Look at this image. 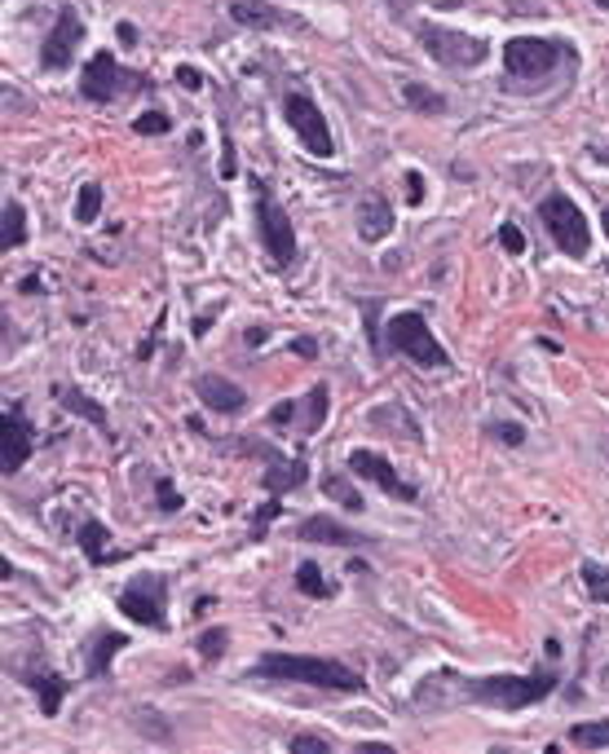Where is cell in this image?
I'll return each mask as SVG.
<instances>
[{
	"label": "cell",
	"instance_id": "cell-12",
	"mask_svg": "<svg viewBox=\"0 0 609 754\" xmlns=\"http://www.w3.org/2000/svg\"><path fill=\"white\" fill-rule=\"evenodd\" d=\"M80 40H85L80 14H76L72 5H62V10H58V27L49 31V40H45V49H40V66H45V72H62V66H72Z\"/></svg>",
	"mask_w": 609,
	"mask_h": 754
},
{
	"label": "cell",
	"instance_id": "cell-43",
	"mask_svg": "<svg viewBox=\"0 0 609 754\" xmlns=\"http://www.w3.org/2000/svg\"><path fill=\"white\" fill-rule=\"evenodd\" d=\"M265 340V327H248V345H261Z\"/></svg>",
	"mask_w": 609,
	"mask_h": 754
},
{
	"label": "cell",
	"instance_id": "cell-9",
	"mask_svg": "<svg viewBox=\"0 0 609 754\" xmlns=\"http://www.w3.org/2000/svg\"><path fill=\"white\" fill-rule=\"evenodd\" d=\"M283 115H288V124H292V132L305 142V151L309 155H318V159H331L335 155V142H331V128H327V119H322V111L305 98V93H288L283 98Z\"/></svg>",
	"mask_w": 609,
	"mask_h": 754
},
{
	"label": "cell",
	"instance_id": "cell-32",
	"mask_svg": "<svg viewBox=\"0 0 609 754\" xmlns=\"http://www.w3.org/2000/svg\"><path fill=\"white\" fill-rule=\"evenodd\" d=\"M583 583H587L592 600L609 604V570H600V565H583Z\"/></svg>",
	"mask_w": 609,
	"mask_h": 754
},
{
	"label": "cell",
	"instance_id": "cell-31",
	"mask_svg": "<svg viewBox=\"0 0 609 754\" xmlns=\"http://www.w3.org/2000/svg\"><path fill=\"white\" fill-rule=\"evenodd\" d=\"M279 516H283V503H279V495H269V503H261V508H256V521H252V534H248V538H252V542H261L265 525H275Z\"/></svg>",
	"mask_w": 609,
	"mask_h": 754
},
{
	"label": "cell",
	"instance_id": "cell-40",
	"mask_svg": "<svg viewBox=\"0 0 609 754\" xmlns=\"http://www.w3.org/2000/svg\"><path fill=\"white\" fill-rule=\"evenodd\" d=\"M292 354L296 358H318V345H314L309 335H301V340H292Z\"/></svg>",
	"mask_w": 609,
	"mask_h": 754
},
{
	"label": "cell",
	"instance_id": "cell-33",
	"mask_svg": "<svg viewBox=\"0 0 609 754\" xmlns=\"http://www.w3.org/2000/svg\"><path fill=\"white\" fill-rule=\"evenodd\" d=\"M132 128H138L142 137H160V132H168V128H173V119H168L164 111H147V115L132 119Z\"/></svg>",
	"mask_w": 609,
	"mask_h": 754
},
{
	"label": "cell",
	"instance_id": "cell-18",
	"mask_svg": "<svg viewBox=\"0 0 609 754\" xmlns=\"http://www.w3.org/2000/svg\"><path fill=\"white\" fill-rule=\"evenodd\" d=\"M230 18L239 27H256V31H275V27H292L279 10H269V5H256V0H234L230 5Z\"/></svg>",
	"mask_w": 609,
	"mask_h": 754
},
{
	"label": "cell",
	"instance_id": "cell-37",
	"mask_svg": "<svg viewBox=\"0 0 609 754\" xmlns=\"http://www.w3.org/2000/svg\"><path fill=\"white\" fill-rule=\"evenodd\" d=\"M292 420H296V401H279L275 410H269V424H275V429H283Z\"/></svg>",
	"mask_w": 609,
	"mask_h": 754
},
{
	"label": "cell",
	"instance_id": "cell-15",
	"mask_svg": "<svg viewBox=\"0 0 609 754\" xmlns=\"http://www.w3.org/2000/svg\"><path fill=\"white\" fill-rule=\"evenodd\" d=\"M194 393H199V401H208L217 416H234V410H243V388L239 384H230L226 375H199L194 380Z\"/></svg>",
	"mask_w": 609,
	"mask_h": 754
},
{
	"label": "cell",
	"instance_id": "cell-19",
	"mask_svg": "<svg viewBox=\"0 0 609 754\" xmlns=\"http://www.w3.org/2000/svg\"><path fill=\"white\" fill-rule=\"evenodd\" d=\"M53 397L72 410V416H80V420H89V424H98V429H106V410L98 406V401H89L80 388H72V384H58L53 388Z\"/></svg>",
	"mask_w": 609,
	"mask_h": 754
},
{
	"label": "cell",
	"instance_id": "cell-26",
	"mask_svg": "<svg viewBox=\"0 0 609 754\" xmlns=\"http://www.w3.org/2000/svg\"><path fill=\"white\" fill-rule=\"evenodd\" d=\"M322 495H327V499H335V503H345L350 512H363V508H367V503H363V495H358V490L345 482V476H327V482H322Z\"/></svg>",
	"mask_w": 609,
	"mask_h": 754
},
{
	"label": "cell",
	"instance_id": "cell-10",
	"mask_svg": "<svg viewBox=\"0 0 609 754\" xmlns=\"http://www.w3.org/2000/svg\"><path fill=\"white\" fill-rule=\"evenodd\" d=\"M557 62H561V44H557V40L517 36V40H508V44H504V66H508V76H517V80L548 76Z\"/></svg>",
	"mask_w": 609,
	"mask_h": 754
},
{
	"label": "cell",
	"instance_id": "cell-23",
	"mask_svg": "<svg viewBox=\"0 0 609 754\" xmlns=\"http://www.w3.org/2000/svg\"><path fill=\"white\" fill-rule=\"evenodd\" d=\"M27 243V213H23V203H5V234H0V247L5 252H14V247H23Z\"/></svg>",
	"mask_w": 609,
	"mask_h": 754
},
{
	"label": "cell",
	"instance_id": "cell-24",
	"mask_svg": "<svg viewBox=\"0 0 609 754\" xmlns=\"http://www.w3.org/2000/svg\"><path fill=\"white\" fill-rule=\"evenodd\" d=\"M570 741L583 745V750H605L609 745V719H587V724H574L570 728Z\"/></svg>",
	"mask_w": 609,
	"mask_h": 754
},
{
	"label": "cell",
	"instance_id": "cell-35",
	"mask_svg": "<svg viewBox=\"0 0 609 754\" xmlns=\"http://www.w3.org/2000/svg\"><path fill=\"white\" fill-rule=\"evenodd\" d=\"M486 433H495L504 446H521V442H525V429H521V424H504V420L486 424Z\"/></svg>",
	"mask_w": 609,
	"mask_h": 754
},
{
	"label": "cell",
	"instance_id": "cell-7",
	"mask_svg": "<svg viewBox=\"0 0 609 754\" xmlns=\"http://www.w3.org/2000/svg\"><path fill=\"white\" fill-rule=\"evenodd\" d=\"M164 604H168V583H164L160 574L132 578V583L124 587V596H119V609H124L138 627H151V631H164V627H168Z\"/></svg>",
	"mask_w": 609,
	"mask_h": 754
},
{
	"label": "cell",
	"instance_id": "cell-27",
	"mask_svg": "<svg viewBox=\"0 0 609 754\" xmlns=\"http://www.w3.org/2000/svg\"><path fill=\"white\" fill-rule=\"evenodd\" d=\"M296 587H301L305 596H314V600H327V596H331V587L322 583V570H318L314 561H305V565L296 570Z\"/></svg>",
	"mask_w": 609,
	"mask_h": 754
},
{
	"label": "cell",
	"instance_id": "cell-8",
	"mask_svg": "<svg viewBox=\"0 0 609 754\" xmlns=\"http://www.w3.org/2000/svg\"><path fill=\"white\" fill-rule=\"evenodd\" d=\"M416 36L429 49V57L442 62V66H478V62H486V40H478V36L446 31V27H433V23H424Z\"/></svg>",
	"mask_w": 609,
	"mask_h": 754
},
{
	"label": "cell",
	"instance_id": "cell-16",
	"mask_svg": "<svg viewBox=\"0 0 609 754\" xmlns=\"http://www.w3.org/2000/svg\"><path fill=\"white\" fill-rule=\"evenodd\" d=\"M301 542H331V547H354V542H367L363 534H354V529H345L335 516H309L305 525H301Z\"/></svg>",
	"mask_w": 609,
	"mask_h": 754
},
{
	"label": "cell",
	"instance_id": "cell-41",
	"mask_svg": "<svg viewBox=\"0 0 609 754\" xmlns=\"http://www.w3.org/2000/svg\"><path fill=\"white\" fill-rule=\"evenodd\" d=\"M177 80H181L186 89H199V85H203V76L194 72V66H177Z\"/></svg>",
	"mask_w": 609,
	"mask_h": 754
},
{
	"label": "cell",
	"instance_id": "cell-4",
	"mask_svg": "<svg viewBox=\"0 0 609 754\" xmlns=\"http://www.w3.org/2000/svg\"><path fill=\"white\" fill-rule=\"evenodd\" d=\"M389 349L411 358L416 367H451V354H446V345H437L424 314H397L389 322Z\"/></svg>",
	"mask_w": 609,
	"mask_h": 754
},
{
	"label": "cell",
	"instance_id": "cell-6",
	"mask_svg": "<svg viewBox=\"0 0 609 754\" xmlns=\"http://www.w3.org/2000/svg\"><path fill=\"white\" fill-rule=\"evenodd\" d=\"M138 89H147V76L124 72L111 49H98L93 62L85 66V76H80V93L89 102H115L119 93H138Z\"/></svg>",
	"mask_w": 609,
	"mask_h": 754
},
{
	"label": "cell",
	"instance_id": "cell-1",
	"mask_svg": "<svg viewBox=\"0 0 609 754\" xmlns=\"http://www.w3.org/2000/svg\"><path fill=\"white\" fill-rule=\"evenodd\" d=\"M455 683V698L459 702H482V706H495V711H525L534 702L553 698L557 689V662L553 666H538L530 675H482V679H459V675H446Z\"/></svg>",
	"mask_w": 609,
	"mask_h": 754
},
{
	"label": "cell",
	"instance_id": "cell-22",
	"mask_svg": "<svg viewBox=\"0 0 609 754\" xmlns=\"http://www.w3.org/2000/svg\"><path fill=\"white\" fill-rule=\"evenodd\" d=\"M106 542H111V529H106L102 521H85V525H80V552H85L93 565L111 561V557H106Z\"/></svg>",
	"mask_w": 609,
	"mask_h": 754
},
{
	"label": "cell",
	"instance_id": "cell-3",
	"mask_svg": "<svg viewBox=\"0 0 609 754\" xmlns=\"http://www.w3.org/2000/svg\"><path fill=\"white\" fill-rule=\"evenodd\" d=\"M538 221H544L548 239H553L566 256H574V260L587 256V247H592V230H587V217L579 213V203H574L570 194L553 190L544 203H538Z\"/></svg>",
	"mask_w": 609,
	"mask_h": 754
},
{
	"label": "cell",
	"instance_id": "cell-28",
	"mask_svg": "<svg viewBox=\"0 0 609 754\" xmlns=\"http://www.w3.org/2000/svg\"><path fill=\"white\" fill-rule=\"evenodd\" d=\"M98 213H102V186H85L80 199H76V221L80 226H93Z\"/></svg>",
	"mask_w": 609,
	"mask_h": 754
},
{
	"label": "cell",
	"instance_id": "cell-39",
	"mask_svg": "<svg viewBox=\"0 0 609 754\" xmlns=\"http://www.w3.org/2000/svg\"><path fill=\"white\" fill-rule=\"evenodd\" d=\"M406 199H411V203H424V177H420V172L406 177Z\"/></svg>",
	"mask_w": 609,
	"mask_h": 754
},
{
	"label": "cell",
	"instance_id": "cell-21",
	"mask_svg": "<svg viewBox=\"0 0 609 754\" xmlns=\"http://www.w3.org/2000/svg\"><path fill=\"white\" fill-rule=\"evenodd\" d=\"M124 649V636L119 631H102L93 644H89V675H106L111 670V657Z\"/></svg>",
	"mask_w": 609,
	"mask_h": 754
},
{
	"label": "cell",
	"instance_id": "cell-2",
	"mask_svg": "<svg viewBox=\"0 0 609 754\" xmlns=\"http://www.w3.org/2000/svg\"><path fill=\"white\" fill-rule=\"evenodd\" d=\"M252 679H275V683H309V689H327V693H363L367 679L331 657H305V653H265L252 662L248 670Z\"/></svg>",
	"mask_w": 609,
	"mask_h": 754
},
{
	"label": "cell",
	"instance_id": "cell-45",
	"mask_svg": "<svg viewBox=\"0 0 609 754\" xmlns=\"http://www.w3.org/2000/svg\"><path fill=\"white\" fill-rule=\"evenodd\" d=\"M596 5H600V10H609V0H596Z\"/></svg>",
	"mask_w": 609,
	"mask_h": 754
},
{
	"label": "cell",
	"instance_id": "cell-36",
	"mask_svg": "<svg viewBox=\"0 0 609 754\" xmlns=\"http://www.w3.org/2000/svg\"><path fill=\"white\" fill-rule=\"evenodd\" d=\"M288 745H292L296 754H305V750H309V754H327V750H331V741H327V737H314V732H301V737H292Z\"/></svg>",
	"mask_w": 609,
	"mask_h": 754
},
{
	"label": "cell",
	"instance_id": "cell-14",
	"mask_svg": "<svg viewBox=\"0 0 609 754\" xmlns=\"http://www.w3.org/2000/svg\"><path fill=\"white\" fill-rule=\"evenodd\" d=\"M261 455H265V463H269V472L261 476V486H265L269 495H288V490L305 486V476H309V463H305V459H283L279 450H261Z\"/></svg>",
	"mask_w": 609,
	"mask_h": 754
},
{
	"label": "cell",
	"instance_id": "cell-42",
	"mask_svg": "<svg viewBox=\"0 0 609 754\" xmlns=\"http://www.w3.org/2000/svg\"><path fill=\"white\" fill-rule=\"evenodd\" d=\"M115 36H119L124 44H138V27H132V23H119V27H115Z\"/></svg>",
	"mask_w": 609,
	"mask_h": 754
},
{
	"label": "cell",
	"instance_id": "cell-34",
	"mask_svg": "<svg viewBox=\"0 0 609 754\" xmlns=\"http://www.w3.org/2000/svg\"><path fill=\"white\" fill-rule=\"evenodd\" d=\"M499 247L512 252V256H521V252H525V234H521L512 221H504V226H499Z\"/></svg>",
	"mask_w": 609,
	"mask_h": 754
},
{
	"label": "cell",
	"instance_id": "cell-38",
	"mask_svg": "<svg viewBox=\"0 0 609 754\" xmlns=\"http://www.w3.org/2000/svg\"><path fill=\"white\" fill-rule=\"evenodd\" d=\"M160 508H164V512H177V508H181V495L173 490V482H160Z\"/></svg>",
	"mask_w": 609,
	"mask_h": 754
},
{
	"label": "cell",
	"instance_id": "cell-30",
	"mask_svg": "<svg viewBox=\"0 0 609 754\" xmlns=\"http://www.w3.org/2000/svg\"><path fill=\"white\" fill-rule=\"evenodd\" d=\"M322 420H327V384H314V393H309V416H301V429H305V433H318Z\"/></svg>",
	"mask_w": 609,
	"mask_h": 754
},
{
	"label": "cell",
	"instance_id": "cell-13",
	"mask_svg": "<svg viewBox=\"0 0 609 754\" xmlns=\"http://www.w3.org/2000/svg\"><path fill=\"white\" fill-rule=\"evenodd\" d=\"M0 446H5V455H0V468H5V476L23 472V463L31 459V424H27L18 401L5 406V437H0Z\"/></svg>",
	"mask_w": 609,
	"mask_h": 754
},
{
	"label": "cell",
	"instance_id": "cell-11",
	"mask_svg": "<svg viewBox=\"0 0 609 754\" xmlns=\"http://www.w3.org/2000/svg\"><path fill=\"white\" fill-rule=\"evenodd\" d=\"M350 472L354 476H363V482H371V486H380L389 499H397V503H416L420 499V490L411 486V482H402V476L393 472V463L384 459V455H376V450H354L350 455Z\"/></svg>",
	"mask_w": 609,
	"mask_h": 754
},
{
	"label": "cell",
	"instance_id": "cell-20",
	"mask_svg": "<svg viewBox=\"0 0 609 754\" xmlns=\"http://www.w3.org/2000/svg\"><path fill=\"white\" fill-rule=\"evenodd\" d=\"M27 689L40 698V711H45V715H58V706H62V698H66V679H62V675H31Z\"/></svg>",
	"mask_w": 609,
	"mask_h": 754
},
{
	"label": "cell",
	"instance_id": "cell-17",
	"mask_svg": "<svg viewBox=\"0 0 609 754\" xmlns=\"http://www.w3.org/2000/svg\"><path fill=\"white\" fill-rule=\"evenodd\" d=\"M393 230V208L384 199H363L358 203V234L367 239V243H376V239H384Z\"/></svg>",
	"mask_w": 609,
	"mask_h": 754
},
{
	"label": "cell",
	"instance_id": "cell-25",
	"mask_svg": "<svg viewBox=\"0 0 609 754\" xmlns=\"http://www.w3.org/2000/svg\"><path fill=\"white\" fill-rule=\"evenodd\" d=\"M402 98L411 102L416 111H424V115H442V111H446V98H442V93H433L429 85H406V89H402Z\"/></svg>",
	"mask_w": 609,
	"mask_h": 754
},
{
	"label": "cell",
	"instance_id": "cell-44",
	"mask_svg": "<svg viewBox=\"0 0 609 754\" xmlns=\"http://www.w3.org/2000/svg\"><path fill=\"white\" fill-rule=\"evenodd\" d=\"M600 226H605V239H609V208L600 213Z\"/></svg>",
	"mask_w": 609,
	"mask_h": 754
},
{
	"label": "cell",
	"instance_id": "cell-5",
	"mask_svg": "<svg viewBox=\"0 0 609 754\" xmlns=\"http://www.w3.org/2000/svg\"><path fill=\"white\" fill-rule=\"evenodd\" d=\"M256 221H261V243H265V256L275 269H292L296 260V230L283 213V203L269 194L261 181H256Z\"/></svg>",
	"mask_w": 609,
	"mask_h": 754
},
{
	"label": "cell",
	"instance_id": "cell-29",
	"mask_svg": "<svg viewBox=\"0 0 609 754\" xmlns=\"http://www.w3.org/2000/svg\"><path fill=\"white\" fill-rule=\"evenodd\" d=\"M226 644H230V631H226V627H213V631H203V636H199L194 649H199L203 662H217V657L226 653Z\"/></svg>",
	"mask_w": 609,
	"mask_h": 754
}]
</instances>
